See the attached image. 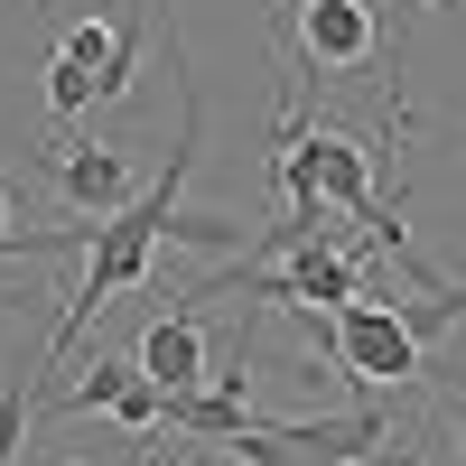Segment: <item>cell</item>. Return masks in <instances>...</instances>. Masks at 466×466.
Segmentation results:
<instances>
[{"mask_svg":"<svg viewBox=\"0 0 466 466\" xmlns=\"http://www.w3.org/2000/svg\"><path fill=\"white\" fill-rule=\"evenodd\" d=\"M308 355H327L345 382H364V392H382V382L401 392V382L430 373V345L410 336L401 299H382V289L345 299V308H318V327H308Z\"/></svg>","mask_w":466,"mask_h":466,"instance_id":"cell-1","label":"cell"},{"mask_svg":"<svg viewBox=\"0 0 466 466\" xmlns=\"http://www.w3.org/2000/svg\"><path fill=\"white\" fill-rule=\"evenodd\" d=\"M10 233H19V224H10V197H0V252H10Z\"/></svg>","mask_w":466,"mask_h":466,"instance_id":"cell-11","label":"cell"},{"mask_svg":"<svg viewBox=\"0 0 466 466\" xmlns=\"http://www.w3.org/2000/svg\"><path fill=\"white\" fill-rule=\"evenodd\" d=\"M112 420H122L131 439H159V430H168V392H159L149 373H131V382H122V401H112Z\"/></svg>","mask_w":466,"mask_h":466,"instance_id":"cell-7","label":"cell"},{"mask_svg":"<svg viewBox=\"0 0 466 466\" xmlns=\"http://www.w3.org/2000/svg\"><path fill=\"white\" fill-rule=\"evenodd\" d=\"M270 439L299 448L308 466H364V457H382V439H392V410L355 401V410H327V420H270Z\"/></svg>","mask_w":466,"mask_h":466,"instance_id":"cell-4","label":"cell"},{"mask_svg":"<svg viewBox=\"0 0 466 466\" xmlns=\"http://www.w3.org/2000/svg\"><path fill=\"white\" fill-rule=\"evenodd\" d=\"M112 47H122V28H103V19H75L56 56H75V66H94V75H103V66H112Z\"/></svg>","mask_w":466,"mask_h":466,"instance_id":"cell-10","label":"cell"},{"mask_svg":"<svg viewBox=\"0 0 466 466\" xmlns=\"http://www.w3.org/2000/svg\"><path fill=\"white\" fill-rule=\"evenodd\" d=\"M149 252H159V224H149L140 206H122V215L94 224V243L75 252L85 270H75V289H66V318H56V336H47V373H66V364H75V336H85L122 289L149 280Z\"/></svg>","mask_w":466,"mask_h":466,"instance_id":"cell-2","label":"cell"},{"mask_svg":"<svg viewBox=\"0 0 466 466\" xmlns=\"http://www.w3.org/2000/svg\"><path fill=\"white\" fill-rule=\"evenodd\" d=\"M85 103H94V66L56 56V66H47V112H56V122H75V112H85Z\"/></svg>","mask_w":466,"mask_h":466,"instance_id":"cell-9","label":"cell"},{"mask_svg":"<svg viewBox=\"0 0 466 466\" xmlns=\"http://www.w3.org/2000/svg\"><path fill=\"white\" fill-rule=\"evenodd\" d=\"M28 410H37V382H28V373H10V382H0V466L19 457V439H28Z\"/></svg>","mask_w":466,"mask_h":466,"instance_id":"cell-8","label":"cell"},{"mask_svg":"<svg viewBox=\"0 0 466 466\" xmlns=\"http://www.w3.org/2000/svg\"><path fill=\"white\" fill-rule=\"evenodd\" d=\"M289 10V75H355L382 47L373 0H280Z\"/></svg>","mask_w":466,"mask_h":466,"instance_id":"cell-3","label":"cell"},{"mask_svg":"<svg viewBox=\"0 0 466 466\" xmlns=\"http://www.w3.org/2000/svg\"><path fill=\"white\" fill-rule=\"evenodd\" d=\"M410 10H466V0H410Z\"/></svg>","mask_w":466,"mask_h":466,"instance_id":"cell-12","label":"cell"},{"mask_svg":"<svg viewBox=\"0 0 466 466\" xmlns=\"http://www.w3.org/2000/svg\"><path fill=\"white\" fill-rule=\"evenodd\" d=\"M140 373L159 382V392H197V382H206V327H197V308H168V318L140 327Z\"/></svg>","mask_w":466,"mask_h":466,"instance_id":"cell-6","label":"cell"},{"mask_svg":"<svg viewBox=\"0 0 466 466\" xmlns=\"http://www.w3.org/2000/svg\"><path fill=\"white\" fill-rule=\"evenodd\" d=\"M56 197L75 215H122L140 187H131V159L112 140H56Z\"/></svg>","mask_w":466,"mask_h":466,"instance_id":"cell-5","label":"cell"},{"mask_svg":"<svg viewBox=\"0 0 466 466\" xmlns=\"http://www.w3.org/2000/svg\"><path fill=\"white\" fill-rule=\"evenodd\" d=\"M457 448H466V420H457Z\"/></svg>","mask_w":466,"mask_h":466,"instance_id":"cell-13","label":"cell"}]
</instances>
